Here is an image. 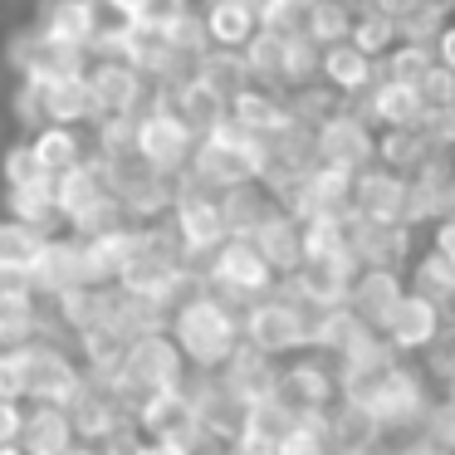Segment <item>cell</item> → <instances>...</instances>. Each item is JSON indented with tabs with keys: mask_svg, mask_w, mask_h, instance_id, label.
<instances>
[{
	"mask_svg": "<svg viewBox=\"0 0 455 455\" xmlns=\"http://www.w3.org/2000/svg\"><path fill=\"white\" fill-rule=\"evenodd\" d=\"M353 20H357V0H308L299 35H308L318 50H328V44H343L353 35Z\"/></svg>",
	"mask_w": 455,
	"mask_h": 455,
	"instance_id": "obj_31",
	"label": "cell"
},
{
	"mask_svg": "<svg viewBox=\"0 0 455 455\" xmlns=\"http://www.w3.org/2000/svg\"><path fill=\"white\" fill-rule=\"evenodd\" d=\"M347 44H353V50H363L372 64H382L387 54L402 44V30H396V20H387V15L363 11V5H357V20H353V35H347Z\"/></svg>",
	"mask_w": 455,
	"mask_h": 455,
	"instance_id": "obj_38",
	"label": "cell"
},
{
	"mask_svg": "<svg viewBox=\"0 0 455 455\" xmlns=\"http://www.w3.org/2000/svg\"><path fill=\"white\" fill-rule=\"evenodd\" d=\"M347 255L357 269H402V259L411 255V226L347 220Z\"/></svg>",
	"mask_w": 455,
	"mask_h": 455,
	"instance_id": "obj_18",
	"label": "cell"
},
{
	"mask_svg": "<svg viewBox=\"0 0 455 455\" xmlns=\"http://www.w3.org/2000/svg\"><path fill=\"white\" fill-rule=\"evenodd\" d=\"M162 99H167L172 108H177V118L191 128V138H196V142H201V138H211V132H216L220 123L230 118V103L220 99V93H211L201 79H191V74L177 84V89L162 93Z\"/></svg>",
	"mask_w": 455,
	"mask_h": 455,
	"instance_id": "obj_26",
	"label": "cell"
},
{
	"mask_svg": "<svg viewBox=\"0 0 455 455\" xmlns=\"http://www.w3.org/2000/svg\"><path fill=\"white\" fill-rule=\"evenodd\" d=\"M416 93H421V108L426 113H455V74L441 69V64H431V69L421 74Z\"/></svg>",
	"mask_w": 455,
	"mask_h": 455,
	"instance_id": "obj_48",
	"label": "cell"
},
{
	"mask_svg": "<svg viewBox=\"0 0 455 455\" xmlns=\"http://www.w3.org/2000/svg\"><path fill=\"white\" fill-rule=\"evenodd\" d=\"M367 323H357L353 308H323V314H308V347L323 357H343L347 343H353L357 333H363Z\"/></svg>",
	"mask_w": 455,
	"mask_h": 455,
	"instance_id": "obj_33",
	"label": "cell"
},
{
	"mask_svg": "<svg viewBox=\"0 0 455 455\" xmlns=\"http://www.w3.org/2000/svg\"><path fill=\"white\" fill-rule=\"evenodd\" d=\"M284 30H259L255 40L245 44V69L255 84H265V89H279V74H284Z\"/></svg>",
	"mask_w": 455,
	"mask_h": 455,
	"instance_id": "obj_40",
	"label": "cell"
},
{
	"mask_svg": "<svg viewBox=\"0 0 455 455\" xmlns=\"http://www.w3.org/2000/svg\"><path fill=\"white\" fill-rule=\"evenodd\" d=\"M35 294H50L60 299L64 289H79L89 284V265H84V240L79 235H50L40 250V259H35Z\"/></svg>",
	"mask_w": 455,
	"mask_h": 455,
	"instance_id": "obj_20",
	"label": "cell"
},
{
	"mask_svg": "<svg viewBox=\"0 0 455 455\" xmlns=\"http://www.w3.org/2000/svg\"><path fill=\"white\" fill-rule=\"evenodd\" d=\"M113 387H118L123 402H142V396L152 392H172V387H187V357H181V347L172 343V333L162 328V333H142L128 343V353H123V367L108 377Z\"/></svg>",
	"mask_w": 455,
	"mask_h": 455,
	"instance_id": "obj_5",
	"label": "cell"
},
{
	"mask_svg": "<svg viewBox=\"0 0 455 455\" xmlns=\"http://www.w3.org/2000/svg\"><path fill=\"white\" fill-rule=\"evenodd\" d=\"M451 20H455V5H451Z\"/></svg>",
	"mask_w": 455,
	"mask_h": 455,
	"instance_id": "obj_62",
	"label": "cell"
},
{
	"mask_svg": "<svg viewBox=\"0 0 455 455\" xmlns=\"http://www.w3.org/2000/svg\"><path fill=\"white\" fill-rule=\"evenodd\" d=\"M187 11H191V0H142L138 15H132V25H138V30L162 35V30H172Z\"/></svg>",
	"mask_w": 455,
	"mask_h": 455,
	"instance_id": "obj_49",
	"label": "cell"
},
{
	"mask_svg": "<svg viewBox=\"0 0 455 455\" xmlns=\"http://www.w3.org/2000/svg\"><path fill=\"white\" fill-rule=\"evenodd\" d=\"M128 343H132V338L123 333V328H113V323H99V328H89V333H79L84 372L113 377V372L123 367V353H128Z\"/></svg>",
	"mask_w": 455,
	"mask_h": 455,
	"instance_id": "obj_35",
	"label": "cell"
},
{
	"mask_svg": "<svg viewBox=\"0 0 455 455\" xmlns=\"http://www.w3.org/2000/svg\"><path fill=\"white\" fill-rule=\"evenodd\" d=\"M0 181H5V191H25V187H44V167H40V157H35V148L30 142H11V148L0 152Z\"/></svg>",
	"mask_w": 455,
	"mask_h": 455,
	"instance_id": "obj_45",
	"label": "cell"
},
{
	"mask_svg": "<svg viewBox=\"0 0 455 455\" xmlns=\"http://www.w3.org/2000/svg\"><path fill=\"white\" fill-rule=\"evenodd\" d=\"M347 220L353 216L299 220V230H304V259H353L347 255Z\"/></svg>",
	"mask_w": 455,
	"mask_h": 455,
	"instance_id": "obj_39",
	"label": "cell"
},
{
	"mask_svg": "<svg viewBox=\"0 0 455 455\" xmlns=\"http://www.w3.org/2000/svg\"><path fill=\"white\" fill-rule=\"evenodd\" d=\"M0 402H25V363H20V347H5V353H0Z\"/></svg>",
	"mask_w": 455,
	"mask_h": 455,
	"instance_id": "obj_51",
	"label": "cell"
},
{
	"mask_svg": "<svg viewBox=\"0 0 455 455\" xmlns=\"http://www.w3.org/2000/svg\"><path fill=\"white\" fill-rule=\"evenodd\" d=\"M40 338V304L35 299H0V353Z\"/></svg>",
	"mask_w": 455,
	"mask_h": 455,
	"instance_id": "obj_43",
	"label": "cell"
},
{
	"mask_svg": "<svg viewBox=\"0 0 455 455\" xmlns=\"http://www.w3.org/2000/svg\"><path fill=\"white\" fill-rule=\"evenodd\" d=\"M64 455H99V445H89V441H74Z\"/></svg>",
	"mask_w": 455,
	"mask_h": 455,
	"instance_id": "obj_60",
	"label": "cell"
},
{
	"mask_svg": "<svg viewBox=\"0 0 455 455\" xmlns=\"http://www.w3.org/2000/svg\"><path fill=\"white\" fill-rule=\"evenodd\" d=\"M201 25H206L211 50H245L259 35V15L250 0H206L201 5Z\"/></svg>",
	"mask_w": 455,
	"mask_h": 455,
	"instance_id": "obj_24",
	"label": "cell"
},
{
	"mask_svg": "<svg viewBox=\"0 0 455 455\" xmlns=\"http://www.w3.org/2000/svg\"><path fill=\"white\" fill-rule=\"evenodd\" d=\"M318 84H323L333 99H367L377 84V64L367 60L363 50H353V44H328V50H318Z\"/></svg>",
	"mask_w": 455,
	"mask_h": 455,
	"instance_id": "obj_21",
	"label": "cell"
},
{
	"mask_svg": "<svg viewBox=\"0 0 455 455\" xmlns=\"http://www.w3.org/2000/svg\"><path fill=\"white\" fill-rule=\"evenodd\" d=\"M167 226L177 235V245L187 250V259H211L220 245H226V220H220V201L216 191H201L191 187L187 177L177 181V196H172L167 211Z\"/></svg>",
	"mask_w": 455,
	"mask_h": 455,
	"instance_id": "obj_9",
	"label": "cell"
},
{
	"mask_svg": "<svg viewBox=\"0 0 455 455\" xmlns=\"http://www.w3.org/2000/svg\"><path fill=\"white\" fill-rule=\"evenodd\" d=\"M138 455H196V451H191V445H181V441H142Z\"/></svg>",
	"mask_w": 455,
	"mask_h": 455,
	"instance_id": "obj_58",
	"label": "cell"
},
{
	"mask_svg": "<svg viewBox=\"0 0 455 455\" xmlns=\"http://www.w3.org/2000/svg\"><path fill=\"white\" fill-rule=\"evenodd\" d=\"M44 89V123L54 128H84L93 123V99H89V84L79 79H54V84H40Z\"/></svg>",
	"mask_w": 455,
	"mask_h": 455,
	"instance_id": "obj_30",
	"label": "cell"
},
{
	"mask_svg": "<svg viewBox=\"0 0 455 455\" xmlns=\"http://www.w3.org/2000/svg\"><path fill=\"white\" fill-rule=\"evenodd\" d=\"M269 162H275V152H269L265 138H255V132L235 128V123H220L211 138L196 142V152H191V167H187V181L201 191H230V187H245V181H265Z\"/></svg>",
	"mask_w": 455,
	"mask_h": 455,
	"instance_id": "obj_2",
	"label": "cell"
},
{
	"mask_svg": "<svg viewBox=\"0 0 455 455\" xmlns=\"http://www.w3.org/2000/svg\"><path fill=\"white\" fill-rule=\"evenodd\" d=\"M431 60L441 64V69H451V74H455V20L445 25L441 35H435V44H431Z\"/></svg>",
	"mask_w": 455,
	"mask_h": 455,
	"instance_id": "obj_57",
	"label": "cell"
},
{
	"mask_svg": "<svg viewBox=\"0 0 455 455\" xmlns=\"http://www.w3.org/2000/svg\"><path fill=\"white\" fill-rule=\"evenodd\" d=\"M318 79V44L308 35H289L284 40V74H279V89L284 93H304Z\"/></svg>",
	"mask_w": 455,
	"mask_h": 455,
	"instance_id": "obj_42",
	"label": "cell"
},
{
	"mask_svg": "<svg viewBox=\"0 0 455 455\" xmlns=\"http://www.w3.org/2000/svg\"><path fill=\"white\" fill-rule=\"evenodd\" d=\"M0 299H35V275L15 265H0Z\"/></svg>",
	"mask_w": 455,
	"mask_h": 455,
	"instance_id": "obj_53",
	"label": "cell"
},
{
	"mask_svg": "<svg viewBox=\"0 0 455 455\" xmlns=\"http://www.w3.org/2000/svg\"><path fill=\"white\" fill-rule=\"evenodd\" d=\"M220 220H226V235H235V240H250L255 235V226L269 216V211L279 206L275 196H269L259 181H245V187H230V191H220Z\"/></svg>",
	"mask_w": 455,
	"mask_h": 455,
	"instance_id": "obj_28",
	"label": "cell"
},
{
	"mask_svg": "<svg viewBox=\"0 0 455 455\" xmlns=\"http://www.w3.org/2000/svg\"><path fill=\"white\" fill-rule=\"evenodd\" d=\"M240 343H245L250 353L269 357V363H279V357H289V353H304L308 347V308L294 304V299L275 284V294H265V299L240 308Z\"/></svg>",
	"mask_w": 455,
	"mask_h": 455,
	"instance_id": "obj_4",
	"label": "cell"
},
{
	"mask_svg": "<svg viewBox=\"0 0 455 455\" xmlns=\"http://www.w3.org/2000/svg\"><path fill=\"white\" fill-rule=\"evenodd\" d=\"M201 284H206V294L226 299L230 308H245L255 304V299L275 294V269L259 259V250L250 245V240H235L230 235L226 245L216 250V255L206 259V269H201Z\"/></svg>",
	"mask_w": 455,
	"mask_h": 455,
	"instance_id": "obj_6",
	"label": "cell"
},
{
	"mask_svg": "<svg viewBox=\"0 0 455 455\" xmlns=\"http://www.w3.org/2000/svg\"><path fill=\"white\" fill-rule=\"evenodd\" d=\"M132 421L148 441H181L191 451H201V421H196V402L187 387L172 392H152L142 402H132Z\"/></svg>",
	"mask_w": 455,
	"mask_h": 455,
	"instance_id": "obj_12",
	"label": "cell"
},
{
	"mask_svg": "<svg viewBox=\"0 0 455 455\" xmlns=\"http://www.w3.org/2000/svg\"><path fill=\"white\" fill-rule=\"evenodd\" d=\"M406 294L402 269H357L353 289H347V308L357 314V323L382 328V318L392 314V304Z\"/></svg>",
	"mask_w": 455,
	"mask_h": 455,
	"instance_id": "obj_23",
	"label": "cell"
},
{
	"mask_svg": "<svg viewBox=\"0 0 455 455\" xmlns=\"http://www.w3.org/2000/svg\"><path fill=\"white\" fill-rule=\"evenodd\" d=\"M35 30L60 44L89 50L93 35L103 30V5L99 0H40L35 5Z\"/></svg>",
	"mask_w": 455,
	"mask_h": 455,
	"instance_id": "obj_19",
	"label": "cell"
},
{
	"mask_svg": "<svg viewBox=\"0 0 455 455\" xmlns=\"http://www.w3.org/2000/svg\"><path fill=\"white\" fill-rule=\"evenodd\" d=\"M44 240L35 226H25V220H0V265H15V269H35V259H40Z\"/></svg>",
	"mask_w": 455,
	"mask_h": 455,
	"instance_id": "obj_44",
	"label": "cell"
},
{
	"mask_svg": "<svg viewBox=\"0 0 455 455\" xmlns=\"http://www.w3.org/2000/svg\"><path fill=\"white\" fill-rule=\"evenodd\" d=\"M363 118L372 123L377 132H387V128H421L426 108H421V93H416L411 84L377 79L372 93L363 99Z\"/></svg>",
	"mask_w": 455,
	"mask_h": 455,
	"instance_id": "obj_25",
	"label": "cell"
},
{
	"mask_svg": "<svg viewBox=\"0 0 455 455\" xmlns=\"http://www.w3.org/2000/svg\"><path fill=\"white\" fill-rule=\"evenodd\" d=\"M250 245H255L259 259L275 269V279H289L299 265H304V230H299V216H289L284 206H275L265 220H259L255 235H250Z\"/></svg>",
	"mask_w": 455,
	"mask_h": 455,
	"instance_id": "obj_22",
	"label": "cell"
},
{
	"mask_svg": "<svg viewBox=\"0 0 455 455\" xmlns=\"http://www.w3.org/2000/svg\"><path fill=\"white\" fill-rule=\"evenodd\" d=\"M431 64H435V60H431V50H426V44H406V40H402L382 64H377V79L411 84V89H416V84H421V74L431 69Z\"/></svg>",
	"mask_w": 455,
	"mask_h": 455,
	"instance_id": "obj_46",
	"label": "cell"
},
{
	"mask_svg": "<svg viewBox=\"0 0 455 455\" xmlns=\"http://www.w3.org/2000/svg\"><path fill=\"white\" fill-rule=\"evenodd\" d=\"M162 40H167V50L177 54V60H187V64H196L201 54L211 50V40H206V25H201V11L191 5L187 15H181L172 30H162Z\"/></svg>",
	"mask_w": 455,
	"mask_h": 455,
	"instance_id": "obj_47",
	"label": "cell"
},
{
	"mask_svg": "<svg viewBox=\"0 0 455 455\" xmlns=\"http://www.w3.org/2000/svg\"><path fill=\"white\" fill-rule=\"evenodd\" d=\"M230 123L245 132H255V138L275 142L284 138L289 128H294V103H289L284 89H265V84H250V89H240L235 99H230Z\"/></svg>",
	"mask_w": 455,
	"mask_h": 455,
	"instance_id": "obj_17",
	"label": "cell"
},
{
	"mask_svg": "<svg viewBox=\"0 0 455 455\" xmlns=\"http://www.w3.org/2000/svg\"><path fill=\"white\" fill-rule=\"evenodd\" d=\"M314 162L338 167V172H347V177L372 167L377 162V128L363 118V108L338 103L328 118L314 123Z\"/></svg>",
	"mask_w": 455,
	"mask_h": 455,
	"instance_id": "obj_8",
	"label": "cell"
},
{
	"mask_svg": "<svg viewBox=\"0 0 455 455\" xmlns=\"http://www.w3.org/2000/svg\"><path fill=\"white\" fill-rule=\"evenodd\" d=\"M20 363H25V402L30 406H69L74 392L84 387V372L69 357V347H60L44 333L20 347Z\"/></svg>",
	"mask_w": 455,
	"mask_h": 455,
	"instance_id": "obj_10",
	"label": "cell"
},
{
	"mask_svg": "<svg viewBox=\"0 0 455 455\" xmlns=\"http://www.w3.org/2000/svg\"><path fill=\"white\" fill-rule=\"evenodd\" d=\"M343 402L363 406V411L382 426V435L416 431V426L426 421V411H431L426 377L416 372V367H406V363H392L387 372H377L372 382H363V387H347Z\"/></svg>",
	"mask_w": 455,
	"mask_h": 455,
	"instance_id": "obj_3",
	"label": "cell"
},
{
	"mask_svg": "<svg viewBox=\"0 0 455 455\" xmlns=\"http://www.w3.org/2000/svg\"><path fill=\"white\" fill-rule=\"evenodd\" d=\"M406 206H411V177L387 167H363L353 177V220H382V226H406Z\"/></svg>",
	"mask_w": 455,
	"mask_h": 455,
	"instance_id": "obj_14",
	"label": "cell"
},
{
	"mask_svg": "<svg viewBox=\"0 0 455 455\" xmlns=\"http://www.w3.org/2000/svg\"><path fill=\"white\" fill-rule=\"evenodd\" d=\"M25 142L35 148V157H40V167H44L50 181L89 162V148H84L79 128H54V123H44V128L35 132V138H25Z\"/></svg>",
	"mask_w": 455,
	"mask_h": 455,
	"instance_id": "obj_29",
	"label": "cell"
},
{
	"mask_svg": "<svg viewBox=\"0 0 455 455\" xmlns=\"http://www.w3.org/2000/svg\"><path fill=\"white\" fill-rule=\"evenodd\" d=\"M89 99H93V123L99 118H138L142 99H148V79L132 64H113V60H89Z\"/></svg>",
	"mask_w": 455,
	"mask_h": 455,
	"instance_id": "obj_16",
	"label": "cell"
},
{
	"mask_svg": "<svg viewBox=\"0 0 455 455\" xmlns=\"http://www.w3.org/2000/svg\"><path fill=\"white\" fill-rule=\"evenodd\" d=\"M108 289L99 284H79V289H64L60 299H54V314H60L64 328H74V333H89V328L108 323Z\"/></svg>",
	"mask_w": 455,
	"mask_h": 455,
	"instance_id": "obj_34",
	"label": "cell"
},
{
	"mask_svg": "<svg viewBox=\"0 0 455 455\" xmlns=\"http://www.w3.org/2000/svg\"><path fill=\"white\" fill-rule=\"evenodd\" d=\"M167 333L181 347L187 367H196L201 377H216L240 347V308L206 294V284H201L167 314Z\"/></svg>",
	"mask_w": 455,
	"mask_h": 455,
	"instance_id": "obj_1",
	"label": "cell"
},
{
	"mask_svg": "<svg viewBox=\"0 0 455 455\" xmlns=\"http://www.w3.org/2000/svg\"><path fill=\"white\" fill-rule=\"evenodd\" d=\"M445 5H455V0H445Z\"/></svg>",
	"mask_w": 455,
	"mask_h": 455,
	"instance_id": "obj_63",
	"label": "cell"
},
{
	"mask_svg": "<svg viewBox=\"0 0 455 455\" xmlns=\"http://www.w3.org/2000/svg\"><path fill=\"white\" fill-rule=\"evenodd\" d=\"M357 265L353 259H304L289 279H279L294 304H304L308 314H323V308H343L347 304V289H353Z\"/></svg>",
	"mask_w": 455,
	"mask_h": 455,
	"instance_id": "obj_15",
	"label": "cell"
},
{
	"mask_svg": "<svg viewBox=\"0 0 455 455\" xmlns=\"http://www.w3.org/2000/svg\"><path fill=\"white\" fill-rule=\"evenodd\" d=\"M0 455H25L20 445H0Z\"/></svg>",
	"mask_w": 455,
	"mask_h": 455,
	"instance_id": "obj_61",
	"label": "cell"
},
{
	"mask_svg": "<svg viewBox=\"0 0 455 455\" xmlns=\"http://www.w3.org/2000/svg\"><path fill=\"white\" fill-rule=\"evenodd\" d=\"M377 333L387 338L392 353H435V343L445 338V308H435L431 299H421V294L406 289V294L392 304V314L382 318Z\"/></svg>",
	"mask_w": 455,
	"mask_h": 455,
	"instance_id": "obj_13",
	"label": "cell"
},
{
	"mask_svg": "<svg viewBox=\"0 0 455 455\" xmlns=\"http://www.w3.org/2000/svg\"><path fill=\"white\" fill-rule=\"evenodd\" d=\"M279 206L299 220H314V216H347L353 206V177L338 167H323V162H308L294 181H289L284 201Z\"/></svg>",
	"mask_w": 455,
	"mask_h": 455,
	"instance_id": "obj_11",
	"label": "cell"
},
{
	"mask_svg": "<svg viewBox=\"0 0 455 455\" xmlns=\"http://www.w3.org/2000/svg\"><path fill=\"white\" fill-rule=\"evenodd\" d=\"M99 5H103V11H113V15H118V20H132V15H138V5H142V0H99Z\"/></svg>",
	"mask_w": 455,
	"mask_h": 455,
	"instance_id": "obj_59",
	"label": "cell"
},
{
	"mask_svg": "<svg viewBox=\"0 0 455 455\" xmlns=\"http://www.w3.org/2000/svg\"><path fill=\"white\" fill-rule=\"evenodd\" d=\"M426 157H431V142H426L416 128H387V132H377V167L411 177Z\"/></svg>",
	"mask_w": 455,
	"mask_h": 455,
	"instance_id": "obj_36",
	"label": "cell"
},
{
	"mask_svg": "<svg viewBox=\"0 0 455 455\" xmlns=\"http://www.w3.org/2000/svg\"><path fill=\"white\" fill-rule=\"evenodd\" d=\"M132 152H138L157 177L181 181L191 167V152H196V138H191V128L177 118V108H172L167 99H157L152 108L138 113V142H132Z\"/></svg>",
	"mask_w": 455,
	"mask_h": 455,
	"instance_id": "obj_7",
	"label": "cell"
},
{
	"mask_svg": "<svg viewBox=\"0 0 455 455\" xmlns=\"http://www.w3.org/2000/svg\"><path fill=\"white\" fill-rule=\"evenodd\" d=\"M15 123H20L25 138L44 128V89L35 79H20V89H15Z\"/></svg>",
	"mask_w": 455,
	"mask_h": 455,
	"instance_id": "obj_50",
	"label": "cell"
},
{
	"mask_svg": "<svg viewBox=\"0 0 455 455\" xmlns=\"http://www.w3.org/2000/svg\"><path fill=\"white\" fill-rule=\"evenodd\" d=\"M406 289L421 294V299H431L435 308H451L455 304V269L445 265L435 250H426V255L411 265V284H406Z\"/></svg>",
	"mask_w": 455,
	"mask_h": 455,
	"instance_id": "obj_41",
	"label": "cell"
},
{
	"mask_svg": "<svg viewBox=\"0 0 455 455\" xmlns=\"http://www.w3.org/2000/svg\"><path fill=\"white\" fill-rule=\"evenodd\" d=\"M25 402H0V445H20Z\"/></svg>",
	"mask_w": 455,
	"mask_h": 455,
	"instance_id": "obj_54",
	"label": "cell"
},
{
	"mask_svg": "<svg viewBox=\"0 0 455 455\" xmlns=\"http://www.w3.org/2000/svg\"><path fill=\"white\" fill-rule=\"evenodd\" d=\"M431 250L445 259V265L455 269V216H445V220H435V230H431Z\"/></svg>",
	"mask_w": 455,
	"mask_h": 455,
	"instance_id": "obj_55",
	"label": "cell"
},
{
	"mask_svg": "<svg viewBox=\"0 0 455 455\" xmlns=\"http://www.w3.org/2000/svg\"><path fill=\"white\" fill-rule=\"evenodd\" d=\"M142 441H148V435H142V431H138V421L128 416V421H118V426H113V431L99 441V455H138V451H142Z\"/></svg>",
	"mask_w": 455,
	"mask_h": 455,
	"instance_id": "obj_52",
	"label": "cell"
},
{
	"mask_svg": "<svg viewBox=\"0 0 455 455\" xmlns=\"http://www.w3.org/2000/svg\"><path fill=\"white\" fill-rule=\"evenodd\" d=\"M5 206H11V220H25L40 235H60V206H54V181L44 187H25V191H5Z\"/></svg>",
	"mask_w": 455,
	"mask_h": 455,
	"instance_id": "obj_37",
	"label": "cell"
},
{
	"mask_svg": "<svg viewBox=\"0 0 455 455\" xmlns=\"http://www.w3.org/2000/svg\"><path fill=\"white\" fill-rule=\"evenodd\" d=\"M191 79H201L211 93H220V99H235L240 89H250V69H245V54H235V50H206L196 64H191Z\"/></svg>",
	"mask_w": 455,
	"mask_h": 455,
	"instance_id": "obj_32",
	"label": "cell"
},
{
	"mask_svg": "<svg viewBox=\"0 0 455 455\" xmlns=\"http://www.w3.org/2000/svg\"><path fill=\"white\" fill-rule=\"evenodd\" d=\"M357 5H363V11H377V15H387V20L402 25L406 15H411L416 5H421V0H357Z\"/></svg>",
	"mask_w": 455,
	"mask_h": 455,
	"instance_id": "obj_56",
	"label": "cell"
},
{
	"mask_svg": "<svg viewBox=\"0 0 455 455\" xmlns=\"http://www.w3.org/2000/svg\"><path fill=\"white\" fill-rule=\"evenodd\" d=\"M79 441L74 435V421L64 406H30L20 426V451L25 455H64L69 445Z\"/></svg>",
	"mask_w": 455,
	"mask_h": 455,
	"instance_id": "obj_27",
	"label": "cell"
}]
</instances>
